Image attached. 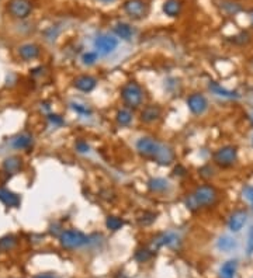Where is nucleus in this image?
Segmentation results:
<instances>
[{
    "label": "nucleus",
    "instance_id": "nucleus-30",
    "mask_svg": "<svg viewBox=\"0 0 253 278\" xmlns=\"http://www.w3.org/2000/svg\"><path fill=\"white\" fill-rule=\"evenodd\" d=\"M197 172H198V177H201L204 181H210L215 177L217 167L214 166V163H205Z\"/></svg>",
    "mask_w": 253,
    "mask_h": 278
},
{
    "label": "nucleus",
    "instance_id": "nucleus-25",
    "mask_svg": "<svg viewBox=\"0 0 253 278\" xmlns=\"http://www.w3.org/2000/svg\"><path fill=\"white\" fill-rule=\"evenodd\" d=\"M104 225L105 229H108L110 232H118V230H121L125 226V221H124V218H121V216L110 214V215L105 216Z\"/></svg>",
    "mask_w": 253,
    "mask_h": 278
},
{
    "label": "nucleus",
    "instance_id": "nucleus-6",
    "mask_svg": "<svg viewBox=\"0 0 253 278\" xmlns=\"http://www.w3.org/2000/svg\"><path fill=\"white\" fill-rule=\"evenodd\" d=\"M122 12L130 20L142 21L149 16L151 5L148 0H125L122 3Z\"/></svg>",
    "mask_w": 253,
    "mask_h": 278
},
{
    "label": "nucleus",
    "instance_id": "nucleus-36",
    "mask_svg": "<svg viewBox=\"0 0 253 278\" xmlns=\"http://www.w3.org/2000/svg\"><path fill=\"white\" fill-rule=\"evenodd\" d=\"M246 254L250 257L253 256V223L247 230V240H246Z\"/></svg>",
    "mask_w": 253,
    "mask_h": 278
},
{
    "label": "nucleus",
    "instance_id": "nucleus-41",
    "mask_svg": "<svg viewBox=\"0 0 253 278\" xmlns=\"http://www.w3.org/2000/svg\"><path fill=\"white\" fill-rule=\"evenodd\" d=\"M249 121H250V126L253 128V112L252 114H249Z\"/></svg>",
    "mask_w": 253,
    "mask_h": 278
},
{
    "label": "nucleus",
    "instance_id": "nucleus-26",
    "mask_svg": "<svg viewBox=\"0 0 253 278\" xmlns=\"http://www.w3.org/2000/svg\"><path fill=\"white\" fill-rule=\"evenodd\" d=\"M238 272V261L236 260H228L219 268V278H235Z\"/></svg>",
    "mask_w": 253,
    "mask_h": 278
},
{
    "label": "nucleus",
    "instance_id": "nucleus-32",
    "mask_svg": "<svg viewBox=\"0 0 253 278\" xmlns=\"http://www.w3.org/2000/svg\"><path fill=\"white\" fill-rule=\"evenodd\" d=\"M154 256V249H149V247H140L137 249L135 254H134V258L135 261L138 263H147Z\"/></svg>",
    "mask_w": 253,
    "mask_h": 278
},
{
    "label": "nucleus",
    "instance_id": "nucleus-7",
    "mask_svg": "<svg viewBox=\"0 0 253 278\" xmlns=\"http://www.w3.org/2000/svg\"><path fill=\"white\" fill-rule=\"evenodd\" d=\"M34 10L33 0H9L6 5L7 14L16 20H26Z\"/></svg>",
    "mask_w": 253,
    "mask_h": 278
},
{
    "label": "nucleus",
    "instance_id": "nucleus-22",
    "mask_svg": "<svg viewBox=\"0 0 253 278\" xmlns=\"http://www.w3.org/2000/svg\"><path fill=\"white\" fill-rule=\"evenodd\" d=\"M3 172L7 174H17L23 170V159L20 156H9L2 163Z\"/></svg>",
    "mask_w": 253,
    "mask_h": 278
},
{
    "label": "nucleus",
    "instance_id": "nucleus-35",
    "mask_svg": "<svg viewBox=\"0 0 253 278\" xmlns=\"http://www.w3.org/2000/svg\"><path fill=\"white\" fill-rule=\"evenodd\" d=\"M73 146H75V151H76L77 153H80V155H87V153L91 151L90 144L83 138L76 139V141H75V145Z\"/></svg>",
    "mask_w": 253,
    "mask_h": 278
},
{
    "label": "nucleus",
    "instance_id": "nucleus-5",
    "mask_svg": "<svg viewBox=\"0 0 253 278\" xmlns=\"http://www.w3.org/2000/svg\"><path fill=\"white\" fill-rule=\"evenodd\" d=\"M59 243L63 249L76 250V249H80V247L90 243V236H87L82 230L65 229L59 235Z\"/></svg>",
    "mask_w": 253,
    "mask_h": 278
},
{
    "label": "nucleus",
    "instance_id": "nucleus-28",
    "mask_svg": "<svg viewBox=\"0 0 253 278\" xmlns=\"http://www.w3.org/2000/svg\"><path fill=\"white\" fill-rule=\"evenodd\" d=\"M228 41L231 42L232 45H235V47H246L249 42L252 41V35L249 34V31L243 30V31H239L238 34L229 37Z\"/></svg>",
    "mask_w": 253,
    "mask_h": 278
},
{
    "label": "nucleus",
    "instance_id": "nucleus-8",
    "mask_svg": "<svg viewBox=\"0 0 253 278\" xmlns=\"http://www.w3.org/2000/svg\"><path fill=\"white\" fill-rule=\"evenodd\" d=\"M186 105L191 115L194 117H203L210 108V101L205 97V94L200 91H193L186 97Z\"/></svg>",
    "mask_w": 253,
    "mask_h": 278
},
{
    "label": "nucleus",
    "instance_id": "nucleus-44",
    "mask_svg": "<svg viewBox=\"0 0 253 278\" xmlns=\"http://www.w3.org/2000/svg\"><path fill=\"white\" fill-rule=\"evenodd\" d=\"M250 204H252V205H253V200H252V202H250Z\"/></svg>",
    "mask_w": 253,
    "mask_h": 278
},
{
    "label": "nucleus",
    "instance_id": "nucleus-20",
    "mask_svg": "<svg viewBox=\"0 0 253 278\" xmlns=\"http://www.w3.org/2000/svg\"><path fill=\"white\" fill-rule=\"evenodd\" d=\"M34 144V136L33 133L30 132H21L19 135H16L14 138H12L10 141V145L16 151H26V149H30Z\"/></svg>",
    "mask_w": 253,
    "mask_h": 278
},
{
    "label": "nucleus",
    "instance_id": "nucleus-11",
    "mask_svg": "<svg viewBox=\"0 0 253 278\" xmlns=\"http://www.w3.org/2000/svg\"><path fill=\"white\" fill-rule=\"evenodd\" d=\"M163 117V108L159 104H145L140 110L138 118L144 125H155Z\"/></svg>",
    "mask_w": 253,
    "mask_h": 278
},
{
    "label": "nucleus",
    "instance_id": "nucleus-38",
    "mask_svg": "<svg viewBox=\"0 0 253 278\" xmlns=\"http://www.w3.org/2000/svg\"><path fill=\"white\" fill-rule=\"evenodd\" d=\"M47 119L54 126H62L65 124V119L63 117H61L59 114H48L47 115Z\"/></svg>",
    "mask_w": 253,
    "mask_h": 278
},
{
    "label": "nucleus",
    "instance_id": "nucleus-13",
    "mask_svg": "<svg viewBox=\"0 0 253 278\" xmlns=\"http://www.w3.org/2000/svg\"><path fill=\"white\" fill-rule=\"evenodd\" d=\"M179 240H180V237L176 232H170V230L159 232L152 239V249L158 250L161 247H173L179 243Z\"/></svg>",
    "mask_w": 253,
    "mask_h": 278
},
{
    "label": "nucleus",
    "instance_id": "nucleus-23",
    "mask_svg": "<svg viewBox=\"0 0 253 278\" xmlns=\"http://www.w3.org/2000/svg\"><path fill=\"white\" fill-rule=\"evenodd\" d=\"M0 201L10 208H17L21 204L20 197L6 187H0Z\"/></svg>",
    "mask_w": 253,
    "mask_h": 278
},
{
    "label": "nucleus",
    "instance_id": "nucleus-24",
    "mask_svg": "<svg viewBox=\"0 0 253 278\" xmlns=\"http://www.w3.org/2000/svg\"><path fill=\"white\" fill-rule=\"evenodd\" d=\"M217 6L221 9L222 13L226 14V16H231V17L242 12V6L239 5L238 2H233V0H219Z\"/></svg>",
    "mask_w": 253,
    "mask_h": 278
},
{
    "label": "nucleus",
    "instance_id": "nucleus-10",
    "mask_svg": "<svg viewBox=\"0 0 253 278\" xmlns=\"http://www.w3.org/2000/svg\"><path fill=\"white\" fill-rule=\"evenodd\" d=\"M249 219V209L247 208H236L232 211L226 219V226L231 233H239L245 228Z\"/></svg>",
    "mask_w": 253,
    "mask_h": 278
},
{
    "label": "nucleus",
    "instance_id": "nucleus-27",
    "mask_svg": "<svg viewBox=\"0 0 253 278\" xmlns=\"http://www.w3.org/2000/svg\"><path fill=\"white\" fill-rule=\"evenodd\" d=\"M236 246H238L236 240L232 236H229V235H222L217 240L218 250L224 251V253H231V251L236 249Z\"/></svg>",
    "mask_w": 253,
    "mask_h": 278
},
{
    "label": "nucleus",
    "instance_id": "nucleus-33",
    "mask_svg": "<svg viewBox=\"0 0 253 278\" xmlns=\"http://www.w3.org/2000/svg\"><path fill=\"white\" fill-rule=\"evenodd\" d=\"M98 52L97 51H87V52H83V55L80 58V61L83 63L84 66H93V65H96L98 61Z\"/></svg>",
    "mask_w": 253,
    "mask_h": 278
},
{
    "label": "nucleus",
    "instance_id": "nucleus-1",
    "mask_svg": "<svg viewBox=\"0 0 253 278\" xmlns=\"http://www.w3.org/2000/svg\"><path fill=\"white\" fill-rule=\"evenodd\" d=\"M221 201V193L212 183L204 181L184 195V207L193 214L215 208Z\"/></svg>",
    "mask_w": 253,
    "mask_h": 278
},
{
    "label": "nucleus",
    "instance_id": "nucleus-42",
    "mask_svg": "<svg viewBox=\"0 0 253 278\" xmlns=\"http://www.w3.org/2000/svg\"><path fill=\"white\" fill-rule=\"evenodd\" d=\"M250 144H252V148H253V136H252V141H250Z\"/></svg>",
    "mask_w": 253,
    "mask_h": 278
},
{
    "label": "nucleus",
    "instance_id": "nucleus-3",
    "mask_svg": "<svg viewBox=\"0 0 253 278\" xmlns=\"http://www.w3.org/2000/svg\"><path fill=\"white\" fill-rule=\"evenodd\" d=\"M239 149L236 145L226 144L218 148L212 153V163L219 170H229L238 165Z\"/></svg>",
    "mask_w": 253,
    "mask_h": 278
},
{
    "label": "nucleus",
    "instance_id": "nucleus-17",
    "mask_svg": "<svg viewBox=\"0 0 253 278\" xmlns=\"http://www.w3.org/2000/svg\"><path fill=\"white\" fill-rule=\"evenodd\" d=\"M175 160H176L175 149L169 145V144H162L161 151H159V153H158V156L155 158L154 163L159 165V166L168 167V166H172V165L175 163Z\"/></svg>",
    "mask_w": 253,
    "mask_h": 278
},
{
    "label": "nucleus",
    "instance_id": "nucleus-19",
    "mask_svg": "<svg viewBox=\"0 0 253 278\" xmlns=\"http://www.w3.org/2000/svg\"><path fill=\"white\" fill-rule=\"evenodd\" d=\"M162 13L169 19H177L183 13L182 0H165L162 5Z\"/></svg>",
    "mask_w": 253,
    "mask_h": 278
},
{
    "label": "nucleus",
    "instance_id": "nucleus-29",
    "mask_svg": "<svg viewBox=\"0 0 253 278\" xmlns=\"http://www.w3.org/2000/svg\"><path fill=\"white\" fill-rule=\"evenodd\" d=\"M156 219H158V214L154 211H148V209L142 211L140 215L137 216V222L141 226H151L156 222Z\"/></svg>",
    "mask_w": 253,
    "mask_h": 278
},
{
    "label": "nucleus",
    "instance_id": "nucleus-21",
    "mask_svg": "<svg viewBox=\"0 0 253 278\" xmlns=\"http://www.w3.org/2000/svg\"><path fill=\"white\" fill-rule=\"evenodd\" d=\"M134 119H135L134 111L126 107H121L114 114V121L119 128H128L134 122Z\"/></svg>",
    "mask_w": 253,
    "mask_h": 278
},
{
    "label": "nucleus",
    "instance_id": "nucleus-39",
    "mask_svg": "<svg viewBox=\"0 0 253 278\" xmlns=\"http://www.w3.org/2000/svg\"><path fill=\"white\" fill-rule=\"evenodd\" d=\"M34 278H54L52 275H49V274H40V275H37Z\"/></svg>",
    "mask_w": 253,
    "mask_h": 278
},
{
    "label": "nucleus",
    "instance_id": "nucleus-40",
    "mask_svg": "<svg viewBox=\"0 0 253 278\" xmlns=\"http://www.w3.org/2000/svg\"><path fill=\"white\" fill-rule=\"evenodd\" d=\"M98 2H101V3H107V5H110V3H114V2H117V0H98Z\"/></svg>",
    "mask_w": 253,
    "mask_h": 278
},
{
    "label": "nucleus",
    "instance_id": "nucleus-2",
    "mask_svg": "<svg viewBox=\"0 0 253 278\" xmlns=\"http://www.w3.org/2000/svg\"><path fill=\"white\" fill-rule=\"evenodd\" d=\"M119 98L124 107L130 110H141L147 104V93L145 89L137 80H128L119 87Z\"/></svg>",
    "mask_w": 253,
    "mask_h": 278
},
{
    "label": "nucleus",
    "instance_id": "nucleus-37",
    "mask_svg": "<svg viewBox=\"0 0 253 278\" xmlns=\"http://www.w3.org/2000/svg\"><path fill=\"white\" fill-rule=\"evenodd\" d=\"M187 169H186V166H183L182 163H177V165H175V167H173V170H172V174L175 176V177H177V179H182V177H184V176H187Z\"/></svg>",
    "mask_w": 253,
    "mask_h": 278
},
{
    "label": "nucleus",
    "instance_id": "nucleus-18",
    "mask_svg": "<svg viewBox=\"0 0 253 278\" xmlns=\"http://www.w3.org/2000/svg\"><path fill=\"white\" fill-rule=\"evenodd\" d=\"M147 188L151 194H165L170 190V181L165 177H151L147 181Z\"/></svg>",
    "mask_w": 253,
    "mask_h": 278
},
{
    "label": "nucleus",
    "instance_id": "nucleus-9",
    "mask_svg": "<svg viewBox=\"0 0 253 278\" xmlns=\"http://www.w3.org/2000/svg\"><path fill=\"white\" fill-rule=\"evenodd\" d=\"M119 40L115 35L111 34H98L94 41H93V47L94 51H97L98 55H110L115 49L118 48Z\"/></svg>",
    "mask_w": 253,
    "mask_h": 278
},
{
    "label": "nucleus",
    "instance_id": "nucleus-4",
    "mask_svg": "<svg viewBox=\"0 0 253 278\" xmlns=\"http://www.w3.org/2000/svg\"><path fill=\"white\" fill-rule=\"evenodd\" d=\"M162 144L158 138H155L152 135H142L135 141V152L138 153V156L145 160L154 162L155 158L158 156V153L161 151Z\"/></svg>",
    "mask_w": 253,
    "mask_h": 278
},
{
    "label": "nucleus",
    "instance_id": "nucleus-16",
    "mask_svg": "<svg viewBox=\"0 0 253 278\" xmlns=\"http://www.w3.org/2000/svg\"><path fill=\"white\" fill-rule=\"evenodd\" d=\"M208 90L212 93V94H215L218 97L225 98V100H239V98H242V94L236 90H231V89H226L224 87L221 83H218L215 80H210L208 82Z\"/></svg>",
    "mask_w": 253,
    "mask_h": 278
},
{
    "label": "nucleus",
    "instance_id": "nucleus-31",
    "mask_svg": "<svg viewBox=\"0 0 253 278\" xmlns=\"http://www.w3.org/2000/svg\"><path fill=\"white\" fill-rule=\"evenodd\" d=\"M70 110L73 112H76L77 115L80 117H90L93 114V110L89 104H84V103H79V101H72L70 103Z\"/></svg>",
    "mask_w": 253,
    "mask_h": 278
},
{
    "label": "nucleus",
    "instance_id": "nucleus-34",
    "mask_svg": "<svg viewBox=\"0 0 253 278\" xmlns=\"http://www.w3.org/2000/svg\"><path fill=\"white\" fill-rule=\"evenodd\" d=\"M17 244V239L13 235H6L0 239V250L9 251L13 249L14 246Z\"/></svg>",
    "mask_w": 253,
    "mask_h": 278
},
{
    "label": "nucleus",
    "instance_id": "nucleus-12",
    "mask_svg": "<svg viewBox=\"0 0 253 278\" xmlns=\"http://www.w3.org/2000/svg\"><path fill=\"white\" fill-rule=\"evenodd\" d=\"M98 86L97 77L93 76L90 73H82V75H77L73 77L72 80V87L75 90L80 91V93H91V91L96 90V87Z\"/></svg>",
    "mask_w": 253,
    "mask_h": 278
},
{
    "label": "nucleus",
    "instance_id": "nucleus-43",
    "mask_svg": "<svg viewBox=\"0 0 253 278\" xmlns=\"http://www.w3.org/2000/svg\"><path fill=\"white\" fill-rule=\"evenodd\" d=\"M252 24H253V16H252Z\"/></svg>",
    "mask_w": 253,
    "mask_h": 278
},
{
    "label": "nucleus",
    "instance_id": "nucleus-14",
    "mask_svg": "<svg viewBox=\"0 0 253 278\" xmlns=\"http://www.w3.org/2000/svg\"><path fill=\"white\" fill-rule=\"evenodd\" d=\"M111 31L112 35H115L118 40L126 42L133 41V38L137 34V31H135L133 24H130L126 21H117L111 27Z\"/></svg>",
    "mask_w": 253,
    "mask_h": 278
},
{
    "label": "nucleus",
    "instance_id": "nucleus-15",
    "mask_svg": "<svg viewBox=\"0 0 253 278\" xmlns=\"http://www.w3.org/2000/svg\"><path fill=\"white\" fill-rule=\"evenodd\" d=\"M42 49L38 44L35 42H26L21 44L20 47L17 48V54L20 56L24 62H30V61H35L41 56Z\"/></svg>",
    "mask_w": 253,
    "mask_h": 278
}]
</instances>
